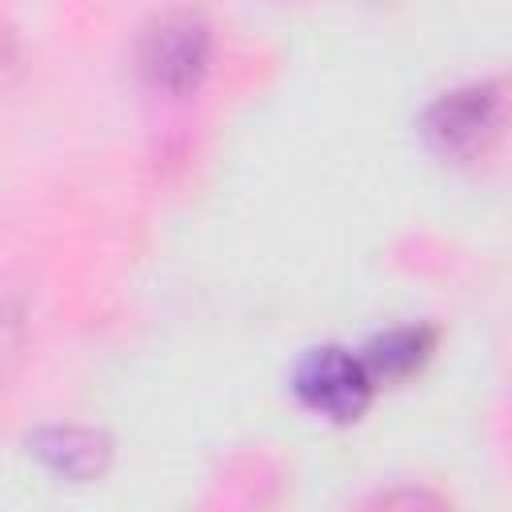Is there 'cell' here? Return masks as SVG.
Listing matches in <instances>:
<instances>
[{"label":"cell","instance_id":"3957f363","mask_svg":"<svg viewBox=\"0 0 512 512\" xmlns=\"http://www.w3.org/2000/svg\"><path fill=\"white\" fill-rule=\"evenodd\" d=\"M296 396L328 420H356L372 396V368L344 348H316L296 368Z\"/></svg>","mask_w":512,"mask_h":512},{"label":"cell","instance_id":"5b68a950","mask_svg":"<svg viewBox=\"0 0 512 512\" xmlns=\"http://www.w3.org/2000/svg\"><path fill=\"white\" fill-rule=\"evenodd\" d=\"M40 456L64 472V476H88L104 464V444L96 432L84 428H56L48 436H40Z\"/></svg>","mask_w":512,"mask_h":512},{"label":"cell","instance_id":"7a4b0ae2","mask_svg":"<svg viewBox=\"0 0 512 512\" xmlns=\"http://www.w3.org/2000/svg\"><path fill=\"white\" fill-rule=\"evenodd\" d=\"M504 120V92L496 84H468L440 96L424 116V136L444 156L480 152Z\"/></svg>","mask_w":512,"mask_h":512},{"label":"cell","instance_id":"6da1fadb","mask_svg":"<svg viewBox=\"0 0 512 512\" xmlns=\"http://www.w3.org/2000/svg\"><path fill=\"white\" fill-rule=\"evenodd\" d=\"M208 52H212V36H208V24L200 16L164 12L144 28L140 48H136V64L152 88L180 96L204 80Z\"/></svg>","mask_w":512,"mask_h":512},{"label":"cell","instance_id":"277c9868","mask_svg":"<svg viewBox=\"0 0 512 512\" xmlns=\"http://www.w3.org/2000/svg\"><path fill=\"white\" fill-rule=\"evenodd\" d=\"M428 352H432V332L428 328H392V332H384V336L372 340V348H368L364 360H368L372 376L396 380V376L416 372L428 360Z\"/></svg>","mask_w":512,"mask_h":512}]
</instances>
